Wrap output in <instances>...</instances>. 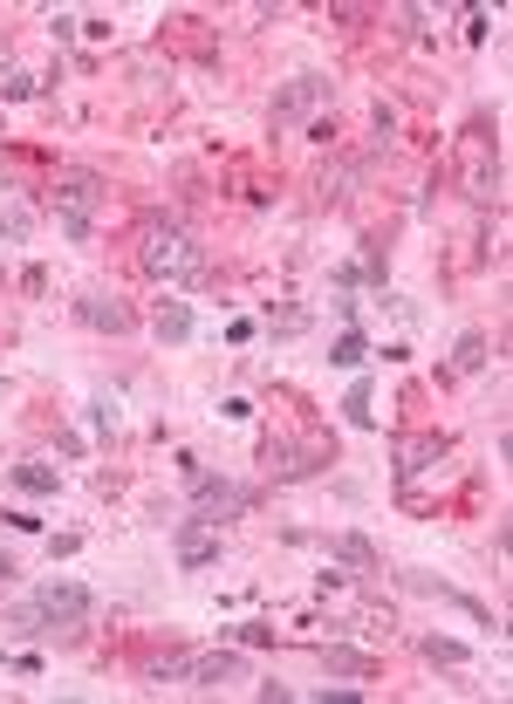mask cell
I'll use <instances>...</instances> for the list:
<instances>
[{
	"mask_svg": "<svg viewBox=\"0 0 513 704\" xmlns=\"http://www.w3.org/2000/svg\"><path fill=\"white\" fill-rule=\"evenodd\" d=\"M90 425L96 431H117V404H90Z\"/></svg>",
	"mask_w": 513,
	"mask_h": 704,
	"instance_id": "603a6c76",
	"label": "cell"
},
{
	"mask_svg": "<svg viewBox=\"0 0 513 704\" xmlns=\"http://www.w3.org/2000/svg\"><path fill=\"white\" fill-rule=\"evenodd\" d=\"M90 609H96V595H90L83 582L56 575V582H41V588H35V602L8 609V622H14L21 636H48V630H83Z\"/></svg>",
	"mask_w": 513,
	"mask_h": 704,
	"instance_id": "7a4b0ae2",
	"label": "cell"
},
{
	"mask_svg": "<svg viewBox=\"0 0 513 704\" xmlns=\"http://www.w3.org/2000/svg\"><path fill=\"white\" fill-rule=\"evenodd\" d=\"M445 452H452V438H445V431H418V438H404V445H397V479H404V486H410V479H425Z\"/></svg>",
	"mask_w": 513,
	"mask_h": 704,
	"instance_id": "9c48e42d",
	"label": "cell"
},
{
	"mask_svg": "<svg viewBox=\"0 0 513 704\" xmlns=\"http://www.w3.org/2000/svg\"><path fill=\"white\" fill-rule=\"evenodd\" d=\"M418 649H425L431 664H466V643H458V636H425Z\"/></svg>",
	"mask_w": 513,
	"mask_h": 704,
	"instance_id": "d6986e66",
	"label": "cell"
},
{
	"mask_svg": "<svg viewBox=\"0 0 513 704\" xmlns=\"http://www.w3.org/2000/svg\"><path fill=\"white\" fill-rule=\"evenodd\" d=\"M0 96H8V103H28V96H35V75L8 69V75H0Z\"/></svg>",
	"mask_w": 513,
	"mask_h": 704,
	"instance_id": "ffe728a7",
	"label": "cell"
},
{
	"mask_svg": "<svg viewBox=\"0 0 513 704\" xmlns=\"http://www.w3.org/2000/svg\"><path fill=\"white\" fill-rule=\"evenodd\" d=\"M96 205H103V186L90 171H69V178H56V219H62V232L75 247L96 232Z\"/></svg>",
	"mask_w": 513,
	"mask_h": 704,
	"instance_id": "5b68a950",
	"label": "cell"
},
{
	"mask_svg": "<svg viewBox=\"0 0 513 704\" xmlns=\"http://www.w3.org/2000/svg\"><path fill=\"white\" fill-rule=\"evenodd\" d=\"M322 664L336 670V677H370V670H377L363 649H343V643H329V649H322Z\"/></svg>",
	"mask_w": 513,
	"mask_h": 704,
	"instance_id": "e0dca14e",
	"label": "cell"
},
{
	"mask_svg": "<svg viewBox=\"0 0 513 704\" xmlns=\"http://www.w3.org/2000/svg\"><path fill=\"white\" fill-rule=\"evenodd\" d=\"M171 554H178V568H213L219 561V527H205V520H178V527H171Z\"/></svg>",
	"mask_w": 513,
	"mask_h": 704,
	"instance_id": "ba28073f",
	"label": "cell"
},
{
	"mask_svg": "<svg viewBox=\"0 0 513 704\" xmlns=\"http://www.w3.org/2000/svg\"><path fill=\"white\" fill-rule=\"evenodd\" d=\"M315 697H322V704H356V697H363V691H356V684H322Z\"/></svg>",
	"mask_w": 513,
	"mask_h": 704,
	"instance_id": "44dd1931",
	"label": "cell"
},
{
	"mask_svg": "<svg viewBox=\"0 0 513 704\" xmlns=\"http://www.w3.org/2000/svg\"><path fill=\"white\" fill-rule=\"evenodd\" d=\"M186 486H192V520H205V527H226V520H240V513L253 506V486L213 479L199 458H186Z\"/></svg>",
	"mask_w": 513,
	"mask_h": 704,
	"instance_id": "277c9868",
	"label": "cell"
},
{
	"mask_svg": "<svg viewBox=\"0 0 513 704\" xmlns=\"http://www.w3.org/2000/svg\"><path fill=\"white\" fill-rule=\"evenodd\" d=\"M329 362H336V370H363V362H370V335L363 329H343L336 349H329Z\"/></svg>",
	"mask_w": 513,
	"mask_h": 704,
	"instance_id": "7c38bea8",
	"label": "cell"
},
{
	"mask_svg": "<svg viewBox=\"0 0 513 704\" xmlns=\"http://www.w3.org/2000/svg\"><path fill=\"white\" fill-rule=\"evenodd\" d=\"M343 417H349L356 431H370V425H377V410H370V377H356V383H349V397H343Z\"/></svg>",
	"mask_w": 513,
	"mask_h": 704,
	"instance_id": "2e32d148",
	"label": "cell"
},
{
	"mask_svg": "<svg viewBox=\"0 0 513 704\" xmlns=\"http://www.w3.org/2000/svg\"><path fill=\"white\" fill-rule=\"evenodd\" d=\"M138 260H144V274L171 281V288H199V281L213 274V260H205V247L192 240L186 226H171V219H151V226L138 232Z\"/></svg>",
	"mask_w": 513,
	"mask_h": 704,
	"instance_id": "6da1fadb",
	"label": "cell"
},
{
	"mask_svg": "<svg viewBox=\"0 0 513 704\" xmlns=\"http://www.w3.org/2000/svg\"><path fill=\"white\" fill-rule=\"evenodd\" d=\"M0 75H8V41H0Z\"/></svg>",
	"mask_w": 513,
	"mask_h": 704,
	"instance_id": "d4e9b609",
	"label": "cell"
},
{
	"mask_svg": "<svg viewBox=\"0 0 513 704\" xmlns=\"http://www.w3.org/2000/svg\"><path fill=\"white\" fill-rule=\"evenodd\" d=\"M452 370H458V377H479V370H486V335H479V329H466V335L452 343Z\"/></svg>",
	"mask_w": 513,
	"mask_h": 704,
	"instance_id": "4fadbf2b",
	"label": "cell"
},
{
	"mask_svg": "<svg viewBox=\"0 0 513 704\" xmlns=\"http://www.w3.org/2000/svg\"><path fill=\"white\" fill-rule=\"evenodd\" d=\"M158 335L165 343H192V301H165L158 308Z\"/></svg>",
	"mask_w": 513,
	"mask_h": 704,
	"instance_id": "9a60e30c",
	"label": "cell"
},
{
	"mask_svg": "<svg viewBox=\"0 0 513 704\" xmlns=\"http://www.w3.org/2000/svg\"><path fill=\"white\" fill-rule=\"evenodd\" d=\"M322 103H329V83H322V75H295V83L274 96V130H301L308 117L322 110Z\"/></svg>",
	"mask_w": 513,
	"mask_h": 704,
	"instance_id": "8992f818",
	"label": "cell"
},
{
	"mask_svg": "<svg viewBox=\"0 0 513 704\" xmlns=\"http://www.w3.org/2000/svg\"><path fill=\"white\" fill-rule=\"evenodd\" d=\"M35 232V213L28 205H0V247H21Z\"/></svg>",
	"mask_w": 513,
	"mask_h": 704,
	"instance_id": "ac0fdd59",
	"label": "cell"
},
{
	"mask_svg": "<svg viewBox=\"0 0 513 704\" xmlns=\"http://www.w3.org/2000/svg\"><path fill=\"white\" fill-rule=\"evenodd\" d=\"M329 547H336V554H343V561L356 568V575H377V547H370L363 534H336Z\"/></svg>",
	"mask_w": 513,
	"mask_h": 704,
	"instance_id": "5bb4252c",
	"label": "cell"
},
{
	"mask_svg": "<svg viewBox=\"0 0 513 704\" xmlns=\"http://www.w3.org/2000/svg\"><path fill=\"white\" fill-rule=\"evenodd\" d=\"M14 486L28 492V500H48V492L62 486V473H56V465H41V458H28V465H14Z\"/></svg>",
	"mask_w": 513,
	"mask_h": 704,
	"instance_id": "8fae6325",
	"label": "cell"
},
{
	"mask_svg": "<svg viewBox=\"0 0 513 704\" xmlns=\"http://www.w3.org/2000/svg\"><path fill=\"white\" fill-rule=\"evenodd\" d=\"M458 178H466V199H473V205H500L506 165H500V138H493L486 123H473L466 144H458Z\"/></svg>",
	"mask_w": 513,
	"mask_h": 704,
	"instance_id": "3957f363",
	"label": "cell"
},
{
	"mask_svg": "<svg viewBox=\"0 0 513 704\" xmlns=\"http://www.w3.org/2000/svg\"><path fill=\"white\" fill-rule=\"evenodd\" d=\"M247 677V657L240 649H205V657H192V677L186 684L192 691H219V684H240Z\"/></svg>",
	"mask_w": 513,
	"mask_h": 704,
	"instance_id": "30bf717a",
	"label": "cell"
},
{
	"mask_svg": "<svg viewBox=\"0 0 513 704\" xmlns=\"http://www.w3.org/2000/svg\"><path fill=\"white\" fill-rule=\"evenodd\" d=\"M267 322H274V329H281V335H295V329H301V322H308V315H301V308H274V315H267Z\"/></svg>",
	"mask_w": 513,
	"mask_h": 704,
	"instance_id": "7402d4cb",
	"label": "cell"
},
{
	"mask_svg": "<svg viewBox=\"0 0 513 704\" xmlns=\"http://www.w3.org/2000/svg\"><path fill=\"white\" fill-rule=\"evenodd\" d=\"M75 322H83V329H96V335H131L138 329V308L131 301H123V295H83V301H75Z\"/></svg>",
	"mask_w": 513,
	"mask_h": 704,
	"instance_id": "52a82bcc",
	"label": "cell"
},
{
	"mask_svg": "<svg viewBox=\"0 0 513 704\" xmlns=\"http://www.w3.org/2000/svg\"><path fill=\"white\" fill-rule=\"evenodd\" d=\"M14 575H21V568H14V554H0V588H8Z\"/></svg>",
	"mask_w": 513,
	"mask_h": 704,
	"instance_id": "cb8c5ba5",
	"label": "cell"
}]
</instances>
